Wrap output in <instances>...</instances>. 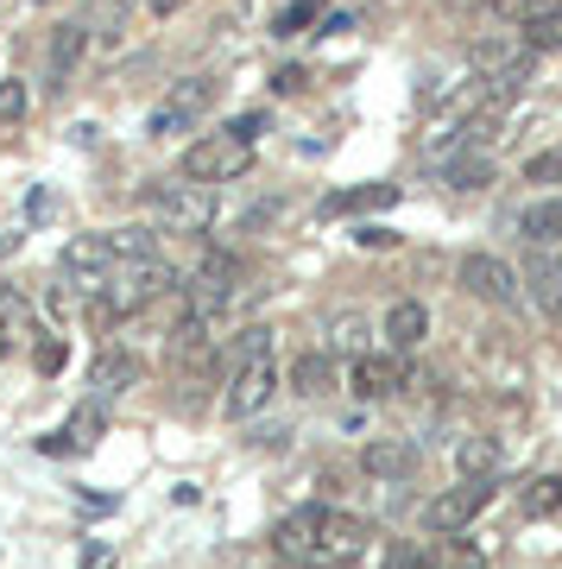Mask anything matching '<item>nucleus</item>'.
Returning a JSON list of instances; mask_svg holds the SVG:
<instances>
[{"mask_svg": "<svg viewBox=\"0 0 562 569\" xmlns=\"http://www.w3.org/2000/svg\"><path fill=\"white\" fill-rule=\"evenodd\" d=\"M26 108H32V96H26V82H0V127L26 121Z\"/></svg>", "mask_w": 562, "mask_h": 569, "instance_id": "obj_32", "label": "nucleus"}, {"mask_svg": "<svg viewBox=\"0 0 562 569\" xmlns=\"http://www.w3.org/2000/svg\"><path fill=\"white\" fill-rule=\"evenodd\" d=\"M455 468H462V481H493L500 475V443L493 437H462L455 443Z\"/></svg>", "mask_w": 562, "mask_h": 569, "instance_id": "obj_16", "label": "nucleus"}, {"mask_svg": "<svg viewBox=\"0 0 562 569\" xmlns=\"http://www.w3.org/2000/svg\"><path fill=\"white\" fill-rule=\"evenodd\" d=\"M291 392H303V399H322V392H335V361L329 355H298L291 361Z\"/></svg>", "mask_w": 562, "mask_h": 569, "instance_id": "obj_15", "label": "nucleus"}, {"mask_svg": "<svg viewBox=\"0 0 562 569\" xmlns=\"http://www.w3.org/2000/svg\"><path fill=\"white\" fill-rule=\"evenodd\" d=\"M430 569H486V557L468 545H442V550H430Z\"/></svg>", "mask_w": 562, "mask_h": 569, "instance_id": "obj_31", "label": "nucleus"}, {"mask_svg": "<svg viewBox=\"0 0 562 569\" xmlns=\"http://www.w3.org/2000/svg\"><path fill=\"white\" fill-rule=\"evenodd\" d=\"M486 183H493V159H486V152L449 159V190H486Z\"/></svg>", "mask_w": 562, "mask_h": 569, "instance_id": "obj_23", "label": "nucleus"}, {"mask_svg": "<svg viewBox=\"0 0 562 569\" xmlns=\"http://www.w3.org/2000/svg\"><path fill=\"white\" fill-rule=\"evenodd\" d=\"M108 563H114V550H108V545H89V550H82V569H108Z\"/></svg>", "mask_w": 562, "mask_h": 569, "instance_id": "obj_39", "label": "nucleus"}, {"mask_svg": "<svg viewBox=\"0 0 562 569\" xmlns=\"http://www.w3.org/2000/svg\"><path fill=\"white\" fill-rule=\"evenodd\" d=\"M455 279H462V291L468 298H481V305H500V310L519 305V272H512L500 253H468Z\"/></svg>", "mask_w": 562, "mask_h": 569, "instance_id": "obj_9", "label": "nucleus"}, {"mask_svg": "<svg viewBox=\"0 0 562 569\" xmlns=\"http://www.w3.org/2000/svg\"><path fill=\"white\" fill-rule=\"evenodd\" d=\"M519 44L524 51H562V13H543V20L519 26Z\"/></svg>", "mask_w": 562, "mask_h": 569, "instance_id": "obj_27", "label": "nucleus"}, {"mask_svg": "<svg viewBox=\"0 0 562 569\" xmlns=\"http://www.w3.org/2000/svg\"><path fill=\"white\" fill-rule=\"evenodd\" d=\"M354 241H361V247H392V228H361Z\"/></svg>", "mask_w": 562, "mask_h": 569, "instance_id": "obj_40", "label": "nucleus"}, {"mask_svg": "<svg viewBox=\"0 0 562 569\" xmlns=\"http://www.w3.org/2000/svg\"><path fill=\"white\" fill-rule=\"evenodd\" d=\"M385 569H430V550L411 545V538H399V545L385 550Z\"/></svg>", "mask_w": 562, "mask_h": 569, "instance_id": "obj_33", "label": "nucleus"}, {"mask_svg": "<svg viewBox=\"0 0 562 569\" xmlns=\"http://www.w3.org/2000/svg\"><path fill=\"white\" fill-rule=\"evenodd\" d=\"M322 512H329V507H317V500H310V507H298V512H284L279 531H272V550H279V557H310Z\"/></svg>", "mask_w": 562, "mask_h": 569, "instance_id": "obj_12", "label": "nucleus"}, {"mask_svg": "<svg viewBox=\"0 0 562 569\" xmlns=\"http://www.w3.org/2000/svg\"><path fill=\"white\" fill-rule=\"evenodd\" d=\"M519 234H524V241H538V247L562 241V197H543V203L524 209V216H519Z\"/></svg>", "mask_w": 562, "mask_h": 569, "instance_id": "obj_18", "label": "nucleus"}, {"mask_svg": "<svg viewBox=\"0 0 562 569\" xmlns=\"http://www.w3.org/2000/svg\"><path fill=\"white\" fill-rule=\"evenodd\" d=\"M329 348H335V355H367V317L342 310V317L329 323Z\"/></svg>", "mask_w": 562, "mask_h": 569, "instance_id": "obj_26", "label": "nucleus"}, {"mask_svg": "<svg viewBox=\"0 0 562 569\" xmlns=\"http://www.w3.org/2000/svg\"><path fill=\"white\" fill-rule=\"evenodd\" d=\"M58 272L70 284H77L82 298H96L101 291V279L114 272V253H108V234H77V241H63V253H58Z\"/></svg>", "mask_w": 562, "mask_h": 569, "instance_id": "obj_8", "label": "nucleus"}, {"mask_svg": "<svg viewBox=\"0 0 562 569\" xmlns=\"http://www.w3.org/2000/svg\"><path fill=\"white\" fill-rule=\"evenodd\" d=\"M404 190L399 183H367V190H335L329 197V216H367V209H392Z\"/></svg>", "mask_w": 562, "mask_h": 569, "instance_id": "obj_17", "label": "nucleus"}, {"mask_svg": "<svg viewBox=\"0 0 562 569\" xmlns=\"http://www.w3.org/2000/svg\"><path fill=\"white\" fill-rule=\"evenodd\" d=\"M108 253H114V260H152V253H159V234H152V228H114V234H108Z\"/></svg>", "mask_w": 562, "mask_h": 569, "instance_id": "obj_24", "label": "nucleus"}, {"mask_svg": "<svg viewBox=\"0 0 562 569\" xmlns=\"http://www.w3.org/2000/svg\"><path fill=\"white\" fill-rule=\"evenodd\" d=\"M310 20H317V0H291L279 20H272V32H279V39H298V32H303Z\"/></svg>", "mask_w": 562, "mask_h": 569, "instance_id": "obj_30", "label": "nucleus"}, {"mask_svg": "<svg viewBox=\"0 0 562 569\" xmlns=\"http://www.w3.org/2000/svg\"><path fill=\"white\" fill-rule=\"evenodd\" d=\"M26 317V305H20V291L13 284H0V336H13V323Z\"/></svg>", "mask_w": 562, "mask_h": 569, "instance_id": "obj_35", "label": "nucleus"}, {"mask_svg": "<svg viewBox=\"0 0 562 569\" xmlns=\"http://www.w3.org/2000/svg\"><path fill=\"white\" fill-rule=\"evenodd\" d=\"M82 51H89V32H82V20H70V26H58V32H51V70H58V77H70V70H77Z\"/></svg>", "mask_w": 562, "mask_h": 569, "instance_id": "obj_20", "label": "nucleus"}, {"mask_svg": "<svg viewBox=\"0 0 562 569\" xmlns=\"http://www.w3.org/2000/svg\"><path fill=\"white\" fill-rule=\"evenodd\" d=\"M367 538H373L367 519H354V512H322L317 545H310V569H348L367 550Z\"/></svg>", "mask_w": 562, "mask_h": 569, "instance_id": "obj_5", "label": "nucleus"}, {"mask_svg": "<svg viewBox=\"0 0 562 569\" xmlns=\"http://www.w3.org/2000/svg\"><path fill=\"white\" fill-rule=\"evenodd\" d=\"M272 89H279V96H298V89H303V70H298V63H291V70H279V77H272Z\"/></svg>", "mask_w": 562, "mask_h": 569, "instance_id": "obj_38", "label": "nucleus"}, {"mask_svg": "<svg viewBox=\"0 0 562 569\" xmlns=\"http://www.w3.org/2000/svg\"><path fill=\"white\" fill-rule=\"evenodd\" d=\"M260 127H265V114H241V121H228V133L253 146V133H260Z\"/></svg>", "mask_w": 562, "mask_h": 569, "instance_id": "obj_37", "label": "nucleus"}, {"mask_svg": "<svg viewBox=\"0 0 562 569\" xmlns=\"http://www.w3.org/2000/svg\"><path fill=\"white\" fill-rule=\"evenodd\" d=\"M140 0H89V13H82V32H101V39H114L127 26V13H133Z\"/></svg>", "mask_w": 562, "mask_h": 569, "instance_id": "obj_22", "label": "nucleus"}, {"mask_svg": "<svg viewBox=\"0 0 562 569\" xmlns=\"http://www.w3.org/2000/svg\"><path fill=\"white\" fill-rule=\"evenodd\" d=\"M493 13L512 20V26H531V20H543V13H562V0H493Z\"/></svg>", "mask_w": 562, "mask_h": 569, "instance_id": "obj_28", "label": "nucleus"}, {"mask_svg": "<svg viewBox=\"0 0 562 569\" xmlns=\"http://www.w3.org/2000/svg\"><path fill=\"white\" fill-rule=\"evenodd\" d=\"M183 7H190V0H152V13H159V20H171V13H183Z\"/></svg>", "mask_w": 562, "mask_h": 569, "instance_id": "obj_41", "label": "nucleus"}, {"mask_svg": "<svg viewBox=\"0 0 562 569\" xmlns=\"http://www.w3.org/2000/svg\"><path fill=\"white\" fill-rule=\"evenodd\" d=\"M361 468L380 475V481H411V475H418V443H411V437H380V443H367Z\"/></svg>", "mask_w": 562, "mask_h": 569, "instance_id": "obj_11", "label": "nucleus"}, {"mask_svg": "<svg viewBox=\"0 0 562 569\" xmlns=\"http://www.w3.org/2000/svg\"><path fill=\"white\" fill-rule=\"evenodd\" d=\"M423 336H430V310H423L418 298H399V305L385 310V342L399 348V355H411Z\"/></svg>", "mask_w": 562, "mask_h": 569, "instance_id": "obj_14", "label": "nucleus"}, {"mask_svg": "<svg viewBox=\"0 0 562 569\" xmlns=\"http://www.w3.org/2000/svg\"><path fill=\"white\" fill-rule=\"evenodd\" d=\"M108 437V411L101 406H77V418L63 425V437H44V449L58 456V449H77V456H89V449Z\"/></svg>", "mask_w": 562, "mask_h": 569, "instance_id": "obj_13", "label": "nucleus"}, {"mask_svg": "<svg viewBox=\"0 0 562 569\" xmlns=\"http://www.w3.org/2000/svg\"><path fill=\"white\" fill-rule=\"evenodd\" d=\"M171 291H178V272L159 253L152 260H114V272L96 291V323H108V317H140L145 305H159Z\"/></svg>", "mask_w": 562, "mask_h": 569, "instance_id": "obj_1", "label": "nucleus"}, {"mask_svg": "<svg viewBox=\"0 0 562 569\" xmlns=\"http://www.w3.org/2000/svg\"><path fill=\"white\" fill-rule=\"evenodd\" d=\"M486 507H493V481H455V488H442L436 500L423 507V526L430 531H468Z\"/></svg>", "mask_w": 562, "mask_h": 569, "instance_id": "obj_7", "label": "nucleus"}, {"mask_svg": "<svg viewBox=\"0 0 562 569\" xmlns=\"http://www.w3.org/2000/svg\"><path fill=\"white\" fill-rule=\"evenodd\" d=\"M209 102H215V77H183L171 96H164L159 108H152V121H145V133L152 140H171V133H190V127L209 114Z\"/></svg>", "mask_w": 562, "mask_h": 569, "instance_id": "obj_4", "label": "nucleus"}, {"mask_svg": "<svg viewBox=\"0 0 562 569\" xmlns=\"http://www.w3.org/2000/svg\"><path fill=\"white\" fill-rule=\"evenodd\" d=\"M524 183H562V152H538V159H524Z\"/></svg>", "mask_w": 562, "mask_h": 569, "instance_id": "obj_34", "label": "nucleus"}, {"mask_svg": "<svg viewBox=\"0 0 562 569\" xmlns=\"http://www.w3.org/2000/svg\"><path fill=\"white\" fill-rule=\"evenodd\" d=\"M253 171V146L234 140V133H215V140H197L183 152V178L190 183H228Z\"/></svg>", "mask_w": 562, "mask_h": 569, "instance_id": "obj_3", "label": "nucleus"}, {"mask_svg": "<svg viewBox=\"0 0 562 569\" xmlns=\"http://www.w3.org/2000/svg\"><path fill=\"white\" fill-rule=\"evenodd\" d=\"M468 63H474L481 77H500V70H512V63H524V58H519V39H481L468 51Z\"/></svg>", "mask_w": 562, "mask_h": 569, "instance_id": "obj_21", "label": "nucleus"}, {"mask_svg": "<svg viewBox=\"0 0 562 569\" xmlns=\"http://www.w3.org/2000/svg\"><path fill=\"white\" fill-rule=\"evenodd\" d=\"M531 298H538L543 317H562V284L550 279V266H531Z\"/></svg>", "mask_w": 562, "mask_h": 569, "instance_id": "obj_29", "label": "nucleus"}, {"mask_svg": "<svg viewBox=\"0 0 562 569\" xmlns=\"http://www.w3.org/2000/svg\"><path fill=\"white\" fill-rule=\"evenodd\" d=\"M543 266H550V279H556V284H562V253H556V260H543Z\"/></svg>", "mask_w": 562, "mask_h": 569, "instance_id": "obj_42", "label": "nucleus"}, {"mask_svg": "<svg viewBox=\"0 0 562 569\" xmlns=\"http://www.w3.org/2000/svg\"><path fill=\"white\" fill-rule=\"evenodd\" d=\"M140 209L164 234H202L215 222V190L209 183H140Z\"/></svg>", "mask_w": 562, "mask_h": 569, "instance_id": "obj_2", "label": "nucleus"}, {"mask_svg": "<svg viewBox=\"0 0 562 569\" xmlns=\"http://www.w3.org/2000/svg\"><path fill=\"white\" fill-rule=\"evenodd\" d=\"M272 392H279V367H272V355H253V361L234 367V380L221 392V411L228 418H260L272 406Z\"/></svg>", "mask_w": 562, "mask_h": 569, "instance_id": "obj_6", "label": "nucleus"}, {"mask_svg": "<svg viewBox=\"0 0 562 569\" xmlns=\"http://www.w3.org/2000/svg\"><path fill=\"white\" fill-rule=\"evenodd\" d=\"M519 512H524V519H550V512H562V475H538V481H524Z\"/></svg>", "mask_w": 562, "mask_h": 569, "instance_id": "obj_19", "label": "nucleus"}, {"mask_svg": "<svg viewBox=\"0 0 562 569\" xmlns=\"http://www.w3.org/2000/svg\"><path fill=\"white\" fill-rule=\"evenodd\" d=\"M133 380H140V361H133V355H101L96 361V387L101 392H127Z\"/></svg>", "mask_w": 562, "mask_h": 569, "instance_id": "obj_25", "label": "nucleus"}, {"mask_svg": "<svg viewBox=\"0 0 562 569\" xmlns=\"http://www.w3.org/2000/svg\"><path fill=\"white\" fill-rule=\"evenodd\" d=\"M32 367H39V373H58V367H63V342H39Z\"/></svg>", "mask_w": 562, "mask_h": 569, "instance_id": "obj_36", "label": "nucleus"}, {"mask_svg": "<svg viewBox=\"0 0 562 569\" xmlns=\"http://www.w3.org/2000/svg\"><path fill=\"white\" fill-rule=\"evenodd\" d=\"M399 387H404V361L399 355H354L348 392H361V399H392Z\"/></svg>", "mask_w": 562, "mask_h": 569, "instance_id": "obj_10", "label": "nucleus"}]
</instances>
